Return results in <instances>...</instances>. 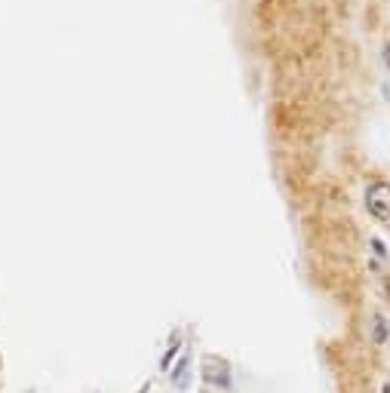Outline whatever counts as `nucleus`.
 <instances>
[{"label": "nucleus", "mask_w": 390, "mask_h": 393, "mask_svg": "<svg viewBox=\"0 0 390 393\" xmlns=\"http://www.w3.org/2000/svg\"><path fill=\"white\" fill-rule=\"evenodd\" d=\"M188 369H191V360L188 357L179 360V366H175V372H172V384H184V378H188Z\"/></svg>", "instance_id": "obj_4"}, {"label": "nucleus", "mask_w": 390, "mask_h": 393, "mask_svg": "<svg viewBox=\"0 0 390 393\" xmlns=\"http://www.w3.org/2000/svg\"><path fill=\"white\" fill-rule=\"evenodd\" d=\"M138 393H147V387H142V390H138Z\"/></svg>", "instance_id": "obj_8"}, {"label": "nucleus", "mask_w": 390, "mask_h": 393, "mask_svg": "<svg viewBox=\"0 0 390 393\" xmlns=\"http://www.w3.org/2000/svg\"><path fill=\"white\" fill-rule=\"evenodd\" d=\"M203 378L209 381V384H216V387H230V369H228V362H221L216 357H209L206 362H203Z\"/></svg>", "instance_id": "obj_2"}, {"label": "nucleus", "mask_w": 390, "mask_h": 393, "mask_svg": "<svg viewBox=\"0 0 390 393\" xmlns=\"http://www.w3.org/2000/svg\"><path fill=\"white\" fill-rule=\"evenodd\" d=\"M175 350H179V341H172V350L163 357V369H169V362H172V357H175Z\"/></svg>", "instance_id": "obj_5"}, {"label": "nucleus", "mask_w": 390, "mask_h": 393, "mask_svg": "<svg viewBox=\"0 0 390 393\" xmlns=\"http://www.w3.org/2000/svg\"><path fill=\"white\" fill-rule=\"evenodd\" d=\"M372 338H375V344H384L387 341V323H384V316H375V320H372Z\"/></svg>", "instance_id": "obj_3"}, {"label": "nucleus", "mask_w": 390, "mask_h": 393, "mask_svg": "<svg viewBox=\"0 0 390 393\" xmlns=\"http://www.w3.org/2000/svg\"><path fill=\"white\" fill-rule=\"evenodd\" d=\"M366 206L378 221H390V184L375 182L372 188L366 191Z\"/></svg>", "instance_id": "obj_1"}, {"label": "nucleus", "mask_w": 390, "mask_h": 393, "mask_svg": "<svg viewBox=\"0 0 390 393\" xmlns=\"http://www.w3.org/2000/svg\"><path fill=\"white\" fill-rule=\"evenodd\" d=\"M387 298H390V279H387Z\"/></svg>", "instance_id": "obj_6"}, {"label": "nucleus", "mask_w": 390, "mask_h": 393, "mask_svg": "<svg viewBox=\"0 0 390 393\" xmlns=\"http://www.w3.org/2000/svg\"><path fill=\"white\" fill-rule=\"evenodd\" d=\"M384 393H390V384H384Z\"/></svg>", "instance_id": "obj_7"}]
</instances>
